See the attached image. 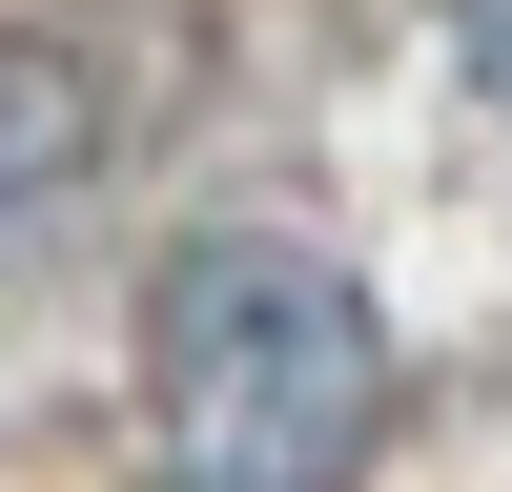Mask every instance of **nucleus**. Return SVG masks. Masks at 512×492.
I'll return each instance as SVG.
<instances>
[{
    "label": "nucleus",
    "instance_id": "nucleus-1",
    "mask_svg": "<svg viewBox=\"0 0 512 492\" xmlns=\"http://www.w3.org/2000/svg\"><path fill=\"white\" fill-rule=\"evenodd\" d=\"M144 410L185 492H349L390 431V328L328 246L287 226H205L144 287Z\"/></svg>",
    "mask_w": 512,
    "mask_h": 492
},
{
    "label": "nucleus",
    "instance_id": "nucleus-2",
    "mask_svg": "<svg viewBox=\"0 0 512 492\" xmlns=\"http://www.w3.org/2000/svg\"><path fill=\"white\" fill-rule=\"evenodd\" d=\"M82 144H103V103H82V62H41V41H0V246L62 226Z\"/></svg>",
    "mask_w": 512,
    "mask_h": 492
},
{
    "label": "nucleus",
    "instance_id": "nucleus-3",
    "mask_svg": "<svg viewBox=\"0 0 512 492\" xmlns=\"http://www.w3.org/2000/svg\"><path fill=\"white\" fill-rule=\"evenodd\" d=\"M451 62L492 82V123H512V0H451Z\"/></svg>",
    "mask_w": 512,
    "mask_h": 492
}]
</instances>
